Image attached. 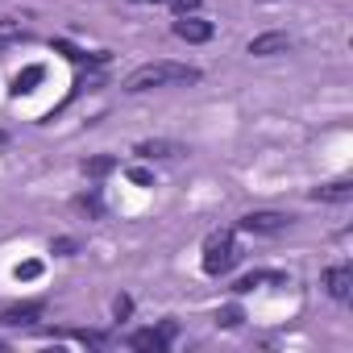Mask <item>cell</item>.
<instances>
[{"mask_svg":"<svg viewBox=\"0 0 353 353\" xmlns=\"http://www.w3.org/2000/svg\"><path fill=\"white\" fill-rule=\"evenodd\" d=\"M287 225H291V216H283V212H245L237 221L241 233H283Z\"/></svg>","mask_w":353,"mask_h":353,"instance_id":"cell-5","label":"cell"},{"mask_svg":"<svg viewBox=\"0 0 353 353\" xmlns=\"http://www.w3.org/2000/svg\"><path fill=\"white\" fill-rule=\"evenodd\" d=\"M170 30H174V38H179V42H192V46L212 42V21H200V17H192V13H188V17H179Z\"/></svg>","mask_w":353,"mask_h":353,"instance_id":"cell-6","label":"cell"},{"mask_svg":"<svg viewBox=\"0 0 353 353\" xmlns=\"http://www.w3.org/2000/svg\"><path fill=\"white\" fill-rule=\"evenodd\" d=\"M42 312H46V303H42V299L9 303V307H0V324H5V328H30V324H38V320H42Z\"/></svg>","mask_w":353,"mask_h":353,"instance_id":"cell-4","label":"cell"},{"mask_svg":"<svg viewBox=\"0 0 353 353\" xmlns=\"http://www.w3.org/2000/svg\"><path fill=\"white\" fill-rule=\"evenodd\" d=\"M174 332H179V324H174V320H162L158 328L133 332V336H129V349H137V353H162V349H170Z\"/></svg>","mask_w":353,"mask_h":353,"instance_id":"cell-3","label":"cell"},{"mask_svg":"<svg viewBox=\"0 0 353 353\" xmlns=\"http://www.w3.org/2000/svg\"><path fill=\"white\" fill-rule=\"evenodd\" d=\"M50 254H59V258H75V254H79V241H75V237H54V241H50Z\"/></svg>","mask_w":353,"mask_h":353,"instance_id":"cell-15","label":"cell"},{"mask_svg":"<svg viewBox=\"0 0 353 353\" xmlns=\"http://www.w3.org/2000/svg\"><path fill=\"white\" fill-rule=\"evenodd\" d=\"M133 154H137V158H179V154H188V150H183L179 141H162V137H154V141H137Z\"/></svg>","mask_w":353,"mask_h":353,"instance_id":"cell-9","label":"cell"},{"mask_svg":"<svg viewBox=\"0 0 353 353\" xmlns=\"http://www.w3.org/2000/svg\"><path fill=\"white\" fill-rule=\"evenodd\" d=\"M324 287H328L332 299L345 303V299L353 295V270H349V266H328V270H324Z\"/></svg>","mask_w":353,"mask_h":353,"instance_id":"cell-8","label":"cell"},{"mask_svg":"<svg viewBox=\"0 0 353 353\" xmlns=\"http://www.w3.org/2000/svg\"><path fill=\"white\" fill-rule=\"evenodd\" d=\"M75 208H79V212H88V216H100V212H104V200H100L96 192H88V196H79V200H75Z\"/></svg>","mask_w":353,"mask_h":353,"instance_id":"cell-14","label":"cell"},{"mask_svg":"<svg viewBox=\"0 0 353 353\" xmlns=\"http://www.w3.org/2000/svg\"><path fill=\"white\" fill-rule=\"evenodd\" d=\"M75 341H83V345H92V349H100V345H108V336L104 332H96V328H79V332H71Z\"/></svg>","mask_w":353,"mask_h":353,"instance_id":"cell-17","label":"cell"},{"mask_svg":"<svg viewBox=\"0 0 353 353\" xmlns=\"http://www.w3.org/2000/svg\"><path fill=\"white\" fill-rule=\"evenodd\" d=\"M353 196V183H324V188H312V200H320V204H345Z\"/></svg>","mask_w":353,"mask_h":353,"instance_id":"cell-11","label":"cell"},{"mask_svg":"<svg viewBox=\"0 0 353 353\" xmlns=\"http://www.w3.org/2000/svg\"><path fill=\"white\" fill-rule=\"evenodd\" d=\"M0 145H9V133H5V129H0Z\"/></svg>","mask_w":353,"mask_h":353,"instance_id":"cell-23","label":"cell"},{"mask_svg":"<svg viewBox=\"0 0 353 353\" xmlns=\"http://www.w3.org/2000/svg\"><path fill=\"white\" fill-rule=\"evenodd\" d=\"M42 79H46V71H42V67H26V71L13 79V88H9V92H13V96H30Z\"/></svg>","mask_w":353,"mask_h":353,"instance_id":"cell-12","label":"cell"},{"mask_svg":"<svg viewBox=\"0 0 353 353\" xmlns=\"http://www.w3.org/2000/svg\"><path fill=\"white\" fill-rule=\"evenodd\" d=\"M0 349H5V341H0Z\"/></svg>","mask_w":353,"mask_h":353,"instance_id":"cell-24","label":"cell"},{"mask_svg":"<svg viewBox=\"0 0 353 353\" xmlns=\"http://www.w3.org/2000/svg\"><path fill=\"white\" fill-rule=\"evenodd\" d=\"M262 283H283V287H287V274H283V270H250V274H241V279L233 283V291H237V295H250V291L262 287Z\"/></svg>","mask_w":353,"mask_h":353,"instance_id":"cell-10","label":"cell"},{"mask_svg":"<svg viewBox=\"0 0 353 353\" xmlns=\"http://www.w3.org/2000/svg\"><path fill=\"white\" fill-rule=\"evenodd\" d=\"M13 274H17L21 283H30V279H38V274H42V262H38V258H30V262H21Z\"/></svg>","mask_w":353,"mask_h":353,"instance_id":"cell-18","label":"cell"},{"mask_svg":"<svg viewBox=\"0 0 353 353\" xmlns=\"http://www.w3.org/2000/svg\"><path fill=\"white\" fill-rule=\"evenodd\" d=\"M112 312H117V320H129V312H133V299H129V295H117Z\"/></svg>","mask_w":353,"mask_h":353,"instance_id":"cell-19","label":"cell"},{"mask_svg":"<svg viewBox=\"0 0 353 353\" xmlns=\"http://www.w3.org/2000/svg\"><path fill=\"white\" fill-rule=\"evenodd\" d=\"M166 83H200V71L188 63H145L125 79V92H150V88H166Z\"/></svg>","mask_w":353,"mask_h":353,"instance_id":"cell-1","label":"cell"},{"mask_svg":"<svg viewBox=\"0 0 353 353\" xmlns=\"http://www.w3.org/2000/svg\"><path fill=\"white\" fill-rule=\"evenodd\" d=\"M245 316H241V307H221L216 312V328H237Z\"/></svg>","mask_w":353,"mask_h":353,"instance_id":"cell-16","label":"cell"},{"mask_svg":"<svg viewBox=\"0 0 353 353\" xmlns=\"http://www.w3.org/2000/svg\"><path fill=\"white\" fill-rule=\"evenodd\" d=\"M17 42H21V34H13V30L0 34V50H9V46H17Z\"/></svg>","mask_w":353,"mask_h":353,"instance_id":"cell-22","label":"cell"},{"mask_svg":"<svg viewBox=\"0 0 353 353\" xmlns=\"http://www.w3.org/2000/svg\"><path fill=\"white\" fill-rule=\"evenodd\" d=\"M170 5H174V13H179V17H188V13L200 9V0H170Z\"/></svg>","mask_w":353,"mask_h":353,"instance_id":"cell-21","label":"cell"},{"mask_svg":"<svg viewBox=\"0 0 353 353\" xmlns=\"http://www.w3.org/2000/svg\"><path fill=\"white\" fill-rule=\"evenodd\" d=\"M237 237H233V229H221V233H212L208 241H204V258H200V266H204V274L208 279H221V274H229L233 266H237Z\"/></svg>","mask_w":353,"mask_h":353,"instance_id":"cell-2","label":"cell"},{"mask_svg":"<svg viewBox=\"0 0 353 353\" xmlns=\"http://www.w3.org/2000/svg\"><path fill=\"white\" fill-rule=\"evenodd\" d=\"M287 50H291V38L279 34V30L258 34V38L250 42V54H254V59H274V54H287Z\"/></svg>","mask_w":353,"mask_h":353,"instance_id":"cell-7","label":"cell"},{"mask_svg":"<svg viewBox=\"0 0 353 353\" xmlns=\"http://www.w3.org/2000/svg\"><path fill=\"white\" fill-rule=\"evenodd\" d=\"M117 170V158L112 154H96V158H83V174L88 179H104V174Z\"/></svg>","mask_w":353,"mask_h":353,"instance_id":"cell-13","label":"cell"},{"mask_svg":"<svg viewBox=\"0 0 353 353\" xmlns=\"http://www.w3.org/2000/svg\"><path fill=\"white\" fill-rule=\"evenodd\" d=\"M129 179H133L137 188H150V183H154V174H150V170H141V166H133V170H129Z\"/></svg>","mask_w":353,"mask_h":353,"instance_id":"cell-20","label":"cell"}]
</instances>
